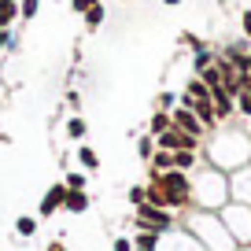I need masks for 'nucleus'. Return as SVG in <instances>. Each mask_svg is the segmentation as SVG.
I'll return each instance as SVG.
<instances>
[{"instance_id":"nucleus-1","label":"nucleus","mask_w":251,"mask_h":251,"mask_svg":"<svg viewBox=\"0 0 251 251\" xmlns=\"http://www.w3.org/2000/svg\"><path fill=\"white\" fill-rule=\"evenodd\" d=\"M200 159L211 163V166H218V170H226V174L240 170V166L251 163V133L240 129V126L222 122L218 129L207 133V144L200 148Z\"/></svg>"},{"instance_id":"nucleus-2","label":"nucleus","mask_w":251,"mask_h":251,"mask_svg":"<svg viewBox=\"0 0 251 251\" xmlns=\"http://www.w3.org/2000/svg\"><path fill=\"white\" fill-rule=\"evenodd\" d=\"M192 181V211H222L229 203V174L211 163H200L188 174Z\"/></svg>"},{"instance_id":"nucleus-3","label":"nucleus","mask_w":251,"mask_h":251,"mask_svg":"<svg viewBox=\"0 0 251 251\" xmlns=\"http://www.w3.org/2000/svg\"><path fill=\"white\" fill-rule=\"evenodd\" d=\"M181 229H188L207 251H240V244L233 240V233L226 229V222H222L218 211H188V214H181Z\"/></svg>"},{"instance_id":"nucleus-4","label":"nucleus","mask_w":251,"mask_h":251,"mask_svg":"<svg viewBox=\"0 0 251 251\" xmlns=\"http://www.w3.org/2000/svg\"><path fill=\"white\" fill-rule=\"evenodd\" d=\"M129 226H133V229H151V233H170V229L181 226V218H177L174 211L155 207V203H141V207H133Z\"/></svg>"},{"instance_id":"nucleus-5","label":"nucleus","mask_w":251,"mask_h":251,"mask_svg":"<svg viewBox=\"0 0 251 251\" xmlns=\"http://www.w3.org/2000/svg\"><path fill=\"white\" fill-rule=\"evenodd\" d=\"M218 214H222V222H226V229L233 233V240L240 244V248H251V203L229 200Z\"/></svg>"},{"instance_id":"nucleus-6","label":"nucleus","mask_w":251,"mask_h":251,"mask_svg":"<svg viewBox=\"0 0 251 251\" xmlns=\"http://www.w3.org/2000/svg\"><path fill=\"white\" fill-rule=\"evenodd\" d=\"M155 251H207V248H203L192 233H188V229L177 226V229H170V233L159 236V248H155Z\"/></svg>"},{"instance_id":"nucleus-7","label":"nucleus","mask_w":251,"mask_h":251,"mask_svg":"<svg viewBox=\"0 0 251 251\" xmlns=\"http://www.w3.org/2000/svg\"><path fill=\"white\" fill-rule=\"evenodd\" d=\"M63 200H67V185L63 181H55V185H48V192L41 196L37 203V218H55V214H63Z\"/></svg>"},{"instance_id":"nucleus-8","label":"nucleus","mask_w":251,"mask_h":251,"mask_svg":"<svg viewBox=\"0 0 251 251\" xmlns=\"http://www.w3.org/2000/svg\"><path fill=\"white\" fill-rule=\"evenodd\" d=\"M170 122L177 126V129H185V133L200 137V141H203V137H207V126H203V122H200V118H196V111H192V107H181V103H177V107L170 111Z\"/></svg>"},{"instance_id":"nucleus-9","label":"nucleus","mask_w":251,"mask_h":251,"mask_svg":"<svg viewBox=\"0 0 251 251\" xmlns=\"http://www.w3.org/2000/svg\"><path fill=\"white\" fill-rule=\"evenodd\" d=\"M229 200H236V203H251V163L229 174Z\"/></svg>"},{"instance_id":"nucleus-10","label":"nucleus","mask_w":251,"mask_h":251,"mask_svg":"<svg viewBox=\"0 0 251 251\" xmlns=\"http://www.w3.org/2000/svg\"><path fill=\"white\" fill-rule=\"evenodd\" d=\"M93 207L89 188H67V200H63V214H85Z\"/></svg>"},{"instance_id":"nucleus-11","label":"nucleus","mask_w":251,"mask_h":251,"mask_svg":"<svg viewBox=\"0 0 251 251\" xmlns=\"http://www.w3.org/2000/svg\"><path fill=\"white\" fill-rule=\"evenodd\" d=\"M211 100H214V115H218V122H229V118L236 115V96L226 93V89H211Z\"/></svg>"},{"instance_id":"nucleus-12","label":"nucleus","mask_w":251,"mask_h":251,"mask_svg":"<svg viewBox=\"0 0 251 251\" xmlns=\"http://www.w3.org/2000/svg\"><path fill=\"white\" fill-rule=\"evenodd\" d=\"M37 226H41L37 214H19L15 218V236L19 240H33V236H37Z\"/></svg>"},{"instance_id":"nucleus-13","label":"nucleus","mask_w":251,"mask_h":251,"mask_svg":"<svg viewBox=\"0 0 251 251\" xmlns=\"http://www.w3.org/2000/svg\"><path fill=\"white\" fill-rule=\"evenodd\" d=\"M200 163H203V159H200V151H174V170H185V174H192Z\"/></svg>"},{"instance_id":"nucleus-14","label":"nucleus","mask_w":251,"mask_h":251,"mask_svg":"<svg viewBox=\"0 0 251 251\" xmlns=\"http://www.w3.org/2000/svg\"><path fill=\"white\" fill-rule=\"evenodd\" d=\"M159 236H163V233H151V229H133V248L155 251V248H159Z\"/></svg>"},{"instance_id":"nucleus-15","label":"nucleus","mask_w":251,"mask_h":251,"mask_svg":"<svg viewBox=\"0 0 251 251\" xmlns=\"http://www.w3.org/2000/svg\"><path fill=\"white\" fill-rule=\"evenodd\" d=\"M148 170H159V174H166V170H174V151H163V148H155V155H151V163H148Z\"/></svg>"},{"instance_id":"nucleus-16","label":"nucleus","mask_w":251,"mask_h":251,"mask_svg":"<svg viewBox=\"0 0 251 251\" xmlns=\"http://www.w3.org/2000/svg\"><path fill=\"white\" fill-rule=\"evenodd\" d=\"M236 115L251 122V85H240V93H236Z\"/></svg>"},{"instance_id":"nucleus-17","label":"nucleus","mask_w":251,"mask_h":251,"mask_svg":"<svg viewBox=\"0 0 251 251\" xmlns=\"http://www.w3.org/2000/svg\"><path fill=\"white\" fill-rule=\"evenodd\" d=\"M170 111H155V115H151V122H148V133L151 137H159V133H166V129H170Z\"/></svg>"},{"instance_id":"nucleus-18","label":"nucleus","mask_w":251,"mask_h":251,"mask_svg":"<svg viewBox=\"0 0 251 251\" xmlns=\"http://www.w3.org/2000/svg\"><path fill=\"white\" fill-rule=\"evenodd\" d=\"M78 163H81V170H100V155H96V148L81 144V148H78Z\"/></svg>"},{"instance_id":"nucleus-19","label":"nucleus","mask_w":251,"mask_h":251,"mask_svg":"<svg viewBox=\"0 0 251 251\" xmlns=\"http://www.w3.org/2000/svg\"><path fill=\"white\" fill-rule=\"evenodd\" d=\"M85 133H89V126H85V118H81V115L67 118V137H71V141H81Z\"/></svg>"},{"instance_id":"nucleus-20","label":"nucleus","mask_w":251,"mask_h":251,"mask_svg":"<svg viewBox=\"0 0 251 251\" xmlns=\"http://www.w3.org/2000/svg\"><path fill=\"white\" fill-rule=\"evenodd\" d=\"M137 155H141V163H151V155H155V137L151 133H144L137 141Z\"/></svg>"},{"instance_id":"nucleus-21","label":"nucleus","mask_w":251,"mask_h":251,"mask_svg":"<svg viewBox=\"0 0 251 251\" xmlns=\"http://www.w3.org/2000/svg\"><path fill=\"white\" fill-rule=\"evenodd\" d=\"M103 15H107V11H103V4H93V8L85 11V26H89V30H96V26H103Z\"/></svg>"},{"instance_id":"nucleus-22","label":"nucleus","mask_w":251,"mask_h":251,"mask_svg":"<svg viewBox=\"0 0 251 251\" xmlns=\"http://www.w3.org/2000/svg\"><path fill=\"white\" fill-rule=\"evenodd\" d=\"M126 200H129V207H141V203H148V192H144V185H129Z\"/></svg>"},{"instance_id":"nucleus-23","label":"nucleus","mask_w":251,"mask_h":251,"mask_svg":"<svg viewBox=\"0 0 251 251\" xmlns=\"http://www.w3.org/2000/svg\"><path fill=\"white\" fill-rule=\"evenodd\" d=\"M214 59H218V52H211V48H200V52H196V74H200V71H207Z\"/></svg>"},{"instance_id":"nucleus-24","label":"nucleus","mask_w":251,"mask_h":251,"mask_svg":"<svg viewBox=\"0 0 251 251\" xmlns=\"http://www.w3.org/2000/svg\"><path fill=\"white\" fill-rule=\"evenodd\" d=\"M177 100H181L177 93H159V96H155V103H159L155 111H174V107H177Z\"/></svg>"},{"instance_id":"nucleus-25","label":"nucleus","mask_w":251,"mask_h":251,"mask_svg":"<svg viewBox=\"0 0 251 251\" xmlns=\"http://www.w3.org/2000/svg\"><path fill=\"white\" fill-rule=\"evenodd\" d=\"M41 11V0H19V19H33Z\"/></svg>"},{"instance_id":"nucleus-26","label":"nucleus","mask_w":251,"mask_h":251,"mask_svg":"<svg viewBox=\"0 0 251 251\" xmlns=\"http://www.w3.org/2000/svg\"><path fill=\"white\" fill-rule=\"evenodd\" d=\"M111 251H133V233H122L111 240Z\"/></svg>"},{"instance_id":"nucleus-27","label":"nucleus","mask_w":251,"mask_h":251,"mask_svg":"<svg viewBox=\"0 0 251 251\" xmlns=\"http://www.w3.org/2000/svg\"><path fill=\"white\" fill-rule=\"evenodd\" d=\"M63 185H67V188H89V181H85V174H81V170H71Z\"/></svg>"},{"instance_id":"nucleus-28","label":"nucleus","mask_w":251,"mask_h":251,"mask_svg":"<svg viewBox=\"0 0 251 251\" xmlns=\"http://www.w3.org/2000/svg\"><path fill=\"white\" fill-rule=\"evenodd\" d=\"M93 4H100V0H71V11H78V15H85Z\"/></svg>"},{"instance_id":"nucleus-29","label":"nucleus","mask_w":251,"mask_h":251,"mask_svg":"<svg viewBox=\"0 0 251 251\" xmlns=\"http://www.w3.org/2000/svg\"><path fill=\"white\" fill-rule=\"evenodd\" d=\"M45 251H71V244H63V240H48Z\"/></svg>"},{"instance_id":"nucleus-30","label":"nucleus","mask_w":251,"mask_h":251,"mask_svg":"<svg viewBox=\"0 0 251 251\" xmlns=\"http://www.w3.org/2000/svg\"><path fill=\"white\" fill-rule=\"evenodd\" d=\"M244 37L251 41V11H244Z\"/></svg>"},{"instance_id":"nucleus-31","label":"nucleus","mask_w":251,"mask_h":251,"mask_svg":"<svg viewBox=\"0 0 251 251\" xmlns=\"http://www.w3.org/2000/svg\"><path fill=\"white\" fill-rule=\"evenodd\" d=\"M11 45V30H0V48H8Z\"/></svg>"},{"instance_id":"nucleus-32","label":"nucleus","mask_w":251,"mask_h":251,"mask_svg":"<svg viewBox=\"0 0 251 251\" xmlns=\"http://www.w3.org/2000/svg\"><path fill=\"white\" fill-rule=\"evenodd\" d=\"M163 4L166 8H177V4H185V0H163Z\"/></svg>"},{"instance_id":"nucleus-33","label":"nucleus","mask_w":251,"mask_h":251,"mask_svg":"<svg viewBox=\"0 0 251 251\" xmlns=\"http://www.w3.org/2000/svg\"><path fill=\"white\" fill-rule=\"evenodd\" d=\"M133 251H144V248H133Z\"/></svg>"},{"instance_id":"nucleus-34","label":"nucleus","mask_w":251,"mask_h":251,"mask_svg":"<svg viewBox=\"0 0 251 251\" xmlns=\"http://www.w3.org/2000/svg\"><path fill=\"white\" fill-rule=\"evenodd\" d=\"M240 251H251V248H240Z\"/></svg>"},{"instance_id":"nucleus-35","label":"nucleus","mask_w":251,"mask_h":251,"mask_svg":"<svg viewBox=\"0 0 251 251\" xmlns=\"http://www.w3.org/2000/svg\"><path fill=\"white\" fill-rule=\"evenodd\" d=\"M0 251H4V248H0Z\"/></svg>"}]
</instances>
